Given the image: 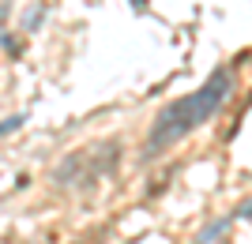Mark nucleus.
I'll use <instances>...</instances> for the list:
<instances>
[{
	"label": "nucleus",
	"instance_id": "nucleus-1",
	"mask_svg": "<svg viewBox=\"0 0 252 244\" xmlns=\"http://www.w3.org/2000/svg\"><path fill=\"white\" fill-rule=\"evenodd\" d=\"M230 90H233V68H215V72L207 75V83H203L196 94H185V98H177V102H169V106L155 117V124H151L147 158L169 150L173 143H181L185 136H192L200 124H207V120L222 109V102L230 98Z\"/></svg>",
	"mask_w": 252,
	"mask_h": 244
},
{
	"label": "nucleus",
	"instance_id": "nucleus-2",
	"mask_svg": "<svg viewBox=\"0 0 252 244\" xmlns=\"http://www.w3.org/2000/svg\"><path fill=\"white\" fill-rule=\"evenodd\" d=\"M23 117H8V120H0V136H11V132H19Z\"/></svg>",
	"mask_w": 252,
	"mask_h": 244
},
{
	"label": "nucleus",
	"instance_id": "nucleus-3",
	"mask_svg": "<svg viewBox=\"0 0 252 244\" xmlns=\"http://www.w3.org/2000/svg\"><path fill=\"white\" fill-rule=\"evenodd\" d=\"M237 214H241V218H252V199L241 203V207H237Z\"/></svg>",
	"mask_w": 252,
	"mask_h": 244
}]
</instances>
